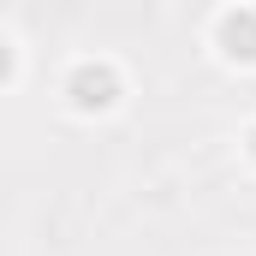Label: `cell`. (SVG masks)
<instances>
[{"label":"cell","mask_w":256,"mask_h":256,"mask_svg":"<svg viewBox=\"0 0 256 256\" xmlns=\"http://www.w3.org/2000/svg\"><path fill=\"white\" fill-rule=\"evenodd\" d=\"M72 90H78V102H108V72H96V66H84V72L72 78Z\"/></svg>","instance_id":"6da1fadb"}]
</instances>
